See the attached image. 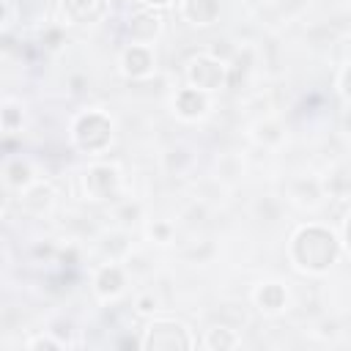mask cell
Masks as SVG:
<instances>
[{
  "label": "cell",
  "mask_w": 351,
  "mask_h": 351,
  "mask_svg": "<svg viewBox=\"0 0 351 351\" xmlns=\"http://www.w3.org/2000/svg\"><path fill=\"white\" fill-rule=\"evenodd\" d=\"M112 134H115L112 118L101 110H85L71 121V143L82 154L90 156L104 154L112 145Z\"/></svg>",
  "instance_id": "cell-2"
},
{
  "label": "cell",
  "mask_w": 351,
  "mask_h": 351,
  "mask_svg": "<svg viewBox=\"0 0 351 351\" xmlns=\"http://www.w3.org/2000/svg\"><path fill=\"white\" fill-rule=\"evenodd\" d=\"M222 0H181V16L195 27H208L219 19Z\"/></svg>",
  "instance_id": "cell-11"
},
{
  "label": "cell",
  "mask_w": 351,
  "mask_h": 351,
  "mask_svg": "<svg viewBox=\"0 0 351 351\" xmlns=\"http://www.w3.org/2000/svg\"><path fill=\"white\" fill-rule=\"evenodd\" d=\"M126 288V274L118 263H104L93 274V291L99 299H115Z\"/></svg>",
  "instance_id": "cell-10"
},
{
  "label": "cell",
  "mask_w": 351,
  "mask_h": 351,
  "mask_svg": "<svg viewBox=\"0 0 351 351\" xmlns=\"http://www.w3.org/2000/svg\"><path fill=\"white\" fill-rule=\"evenodd\" d=\"M170 225L167 222H156V225H151V236H156V241L159 244H165V241H170Z\"/></svg>",
  "instance_id": "cell-19"
},
{
  "label": "cell",
  "mask_w": 351,
  "mask_h": 351,
  "mask_svg": "<svg viewBox=\"0 0 351 351\" xmlns=\"http://www.w3.org/2000/svg\"><path fill=\"white\" fill-rule=\"evenodd\" d=\"M184 74H186V85H192V88H197V90H203L208 96L222 90L225 82H228V66L217 55H195V58H189Z\"/></svg>",
  "instance_id": "cell-4"
},
{
  "label": "cell",
  "mask_w": 351,
  "mask_h": 351,
  "mask_svg": "<svg viewBox=\"0 0 351 351\" xmlns=\"http://www.w3.org/2000/svg\"><path fill=\"white\" fill-rule=\"evenodd\" d=\"M140 348H145V351H189V348H195V337H192L189 326L181 321L154 318L140 337Z\"/></svg>",
  "instance_id": "cell-3"
},
{
  "label": "cell",
  "mask_w": 351,
  "mask_h": 351,
  "mask_svg": "<svg viewBox=\"0 0 351 351\" xmlns=\"http://www.w3.org/2000/svg\"><path fill=\"white\" fill-rule=\"evenodd\" d=\"M123 77L129 80H145L154 74L156 69V55H154V47L151 44H126L123 52H121V60H118Z\"/></svg>",
  "instance_id": "cell-8"
},
{
  "label": "cell",
  "mask_w": 351,
  "mask_h": 351,
  "mask_svg": "<svg viewBox=\"0 0 351 351\" xmlns=\"http://www.w3.org/2000/svg\"><path fill=\"white\" fill-rule=\"evenodd\" d=\"M27 348H30V351H41V348L58 351V348H63V343L55 340V337H49V335H38V337H30V340H27Z\"/></svg>",
  "instance_id": "cell-17"
},
{
  "label": "cell",
  "mask_w": 351,
  "mask_h": 351,
  "mask_svg": "<svg viewBox=\"0 0 351 351\" xmlns=\"http://www.w3.org/2000/svg\"><path fill=\"white\" fill-rule=\"evenodd\" d=\"M340 90H343V96L351 101V63L340 71Z\"/></svg>",
  "instance_id": "cell-20"
},
{
  "label": "cell",
  "mask_w": 351,
  "mask_h": 351,
  "mask_svg": "<svg viewBox=\"0 0 351 351\" xmlns=\"http://www.w3.org/2000/svg\"><path fill=\"white\" fill-rule=\"evenodd\" d=\"M203 343L208 348H214V351H225V348H236L239 346V335L230 326H211L206 332V340Z\"/></svg>",
  "instance_id": "cell-15"
},
{
  "label": "cell",
  "mask_w": 351,
  "mask_h": 351,
  "mask_svg": "<svg viewBox=\"0 0 351 351\" xmlns=\"http://www.w3.org/2000/svg\"><path fill=\"white\" fill-rule=\"evenodd\" d=\"M208 110H211L208 93L192 88V85L178 88L176 96H173V112H176L181 121H200V118L208 115Z\"/></svg>",
  "instance_id": "cell-9"
},
{
  "label": "cell",
  "mask_w": 351,
  "mask_h": 351,
  "mask_svg": "<svg viewBox=\"0 0 351 351\" xmlns=\"http://www.w3.org/2000/svg\"><path fill=\"white\" fill-rule=\"evenodd\" d=\"M288 255L293 261V266L304 274H326L337 258H340V241L335 236V230L324 228V225H302L288 244Z\"/></svg>",
  "instance_id": "cell-1"
},
{
  "label": "cell",
  "mask_w": 351,
  "mask_h": 351,
  "mask_svg": "<svg viewBox=\"0 0 351 351\" xmlns=\"http://www.w3.org/2000/svg\"><path fill=\"white\" fill-rule=\"evenodd\" d=\"M162 27H165V19L159 8H148V5H143L126 19V36L132 44H154L162 36Z\"/></svg>",
  "instance_id": "cell-7"
},
{
  "label": "cell",
  "mask_w": 351,
  "mask_h": 351,
  "mask_svg": "<svg viewBox=\"0 0 351 351\" xmlns=\"http://www.w3.org/2000/svg\"><path fill=\"white\" fill-rule=\"evenodd\" d=\"M134 307H137V313H140V315H151V313L156 310V299H154V293H145V296H140Z\"/></svg>",
  "instance_id": "cell-18"
},
{
  "label": "cell",
  "mask_w": 351,
  "mask_h": 351,
  "mask_svg": "<svg viewBox=\"0 0 351 351\" xmlns=\"http://www.w3.org/2000/svg\"><path fill=\"white\" fill-rule=\"evenodd\" d=\"M3 181H5L8 189H16V192L27 189V186L36 181L33 165H30L27 159H22V156H11V159L5 162V167H3Z\"/></svg>",
  "instance_id": "cell-13"
},
{
  "label": "cell",
  "mask_w": 351,
  "mask_h": 351,
  "mask_svg": "<svg viewBox=\"0 0 351 351\" xmlns=\"http://www.w3.org/2000/svg\"><path fill=\"white\" fill-rule=\"evenodd\" d=\"M343 241H346V250L351 252V211H348V217L343 222Z\"/></svg>",
  "instance_id": "cell-21"
},
{
  "label": "cell",
  "mask_w": 351,
  "mask_h": 351,
  "mask_svg": "<svg viewBox=\"0 0 351 351\" xmlns=\"http://www.w3.org/2000/svg\"><path fill=\"white\" fill-rule=\"evenodd\" d=\"M82 189L90 200H112L121 192V170L110 162H96L82 173Z\"/></svg>",
  "instance_id": "cell-5"
},
{
  "label": "cell",
  "mask_w": 351,
  "mask_h": 351,
  "mask_svg": "<svg viewBox=\"0 0 351 351\" xmlns=\"http://www.w3.org/2000/svg\"><path fill=\"white\" fill-rule=\"evenodd\" d=\"M58 11H60L63 25L90 27V25H99L107 16L110 0H58Z\"/></svg>",
  "instance_id": "cell-6"
},
{
  "label": "cell",
  "mask_w": 351,
  "mask_h": 351,
  "mask_svg": "<svg viewBox=\"0 0 351 351\" xmlns=\"http://www.w3.org/2000/svg\"><path fill=\"white\" fill-rule=\"evenodd\" d=\"M140 3L148 5V8H159V11H162V8H167V5L176 3V0H140Z\"/></svg>",
  "instance_id": "cell-22"
},
{
  "label": "cell",
  "mask_w": 351,
  "mask_h": 351,
  "mask_svg": "<svg viewBox=\"0 0 351 351\" xmlns=\"http://www.w3.org/2000/svg\"><path fill=\"white\" fill-rule=\"evenodd\" d=\"M285 302H288V291L282 282H263L255 288V304L266 315H277L280 310H285Z\"/></svg>",
  "instance_id": "cell-12"
},
{
  "label": "cell",
  "mask_w": 351,
  "mask_h": 351,
  "mask_svg": "<svg viewBox=\"0 0 351 351\" xmlns=\"http://www.w3.org/2000/svg\"><path fill=\"white\" fill-rule=\"evenodd\" d=\"M19 126H22V110L14 101H5L3 104V132L5 134H14Z\"/></svg>",
  "instance_id": "cell-16"
},
{
  "label": "cell",
  "mask_w": 351,
  "mask_h": 351,
  "mask_svg": "<svg viewBox=\"0 0 351 351\" xmlns=\"http://www.w3.org/2000/svg\"><path fill=\"white\" fill-rule=\"evenodd\" d=\"M22 195V206L33 214H44L55 206V189L47 181H33L27 189L19 192Z\"/></svg>",
  "instance_id": "cell-14"
}]
</instances>
